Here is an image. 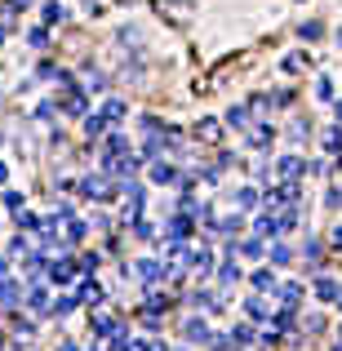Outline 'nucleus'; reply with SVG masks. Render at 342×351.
<instances>
[{
	"mask_svg": "<svg viewBox=\"0 0 342 351\" xmlns=\"http://www.w3.org/2000/svg\"><path fill=\"white\" fill-rule=\"evenodd\" d=\"M27 307H32L36 316H45V311H49V298H45V289H32V293H27Z\"/></svg>",
	"mask_w": 342,
	"mask_h": 351,
	"instance_id": "12",
	"label": "nucleus"
},
{
	"mask_svg": "<svg viewBox=\"0 0 342 351\" xmlns=\"http://www.w3.org/2000/svg\"><path fill=\"white\" fill-rule=\"evenodd\" d=\"M0 302H5V307H18V285L14 280H0Z\"/></svg>",
	"mask_w": 342,
	"mask_h": 351,
	"instance_id": "13",
	"label": "nucleus"
},
{
	"mask_svg": "<svg viewBox=\"0 0 342 351\" xmlns=\"http://www.w3.org/2000/svg\"><path fill=\"white\" fill-rule=\"evenodd\" d=\"M298 293H302L298 285H284V289H280V298H284V302H289V307H293V302H298Z\"/></svg>",
	"mask_w": 342,
	"mask_h": 351,
	"instance_id": "29",
	"label": "nucleus"
},
{
	"mask_svg": "<svg viewBox=\"0 0 342 351\" xmlns=\"http://www.w3.org/2000/svg\"><path fill=\"white\" fill-rule=\"evenodd\" d=\"M0 182H5V165H0Z\"/></svg>",
	"mask_w": 342,
	"mask_h": 351,
	"instance_id": "36",
	"label": "nucleus"
},
{
	"mask_svg": "<svg viewBox=\"0 0 342 351\" xmlns=\"http://www.w3.org/2000/svg\"><path fill=\"white\" fill-rule=\"evenodd\" d=\"M156 18L169 27H191L196 23V0H156Z\"/></svg>",
	"mask_w": 342,
	"mask_h": 351,
	"instance_id": "1",
	"label": "nucleus"
},
{
	"mask_svg": "<svg viewBox=\"0 0 342 351\" xmlns=\"http://www.w3.org/2000/svg\"><path fill=\"white\" fill-rule=\"evenodd\" d=\"M320 36V23H302V40H316Z\"/></svg>",
	"mask_w": 342,
	"mask_h": 351,
	"instance_id": "31",
	"label": "nucleus"
},
{
	"mask_svg": "<svg viewBox=\"0 0 342 351\" xmlns=\"http://www.w3.org/2000/svg\"><path fill=\"white\" fill-rule=\"evenodd\" d=\"M45 40H49V36H45V27H36V32H27V45H32V49H45Z\"/></svg>",
	"mask_w": 342,
	"mask_h": 351,
	"instance_id": "25",
	"label": "nucleus"
},
{
	"mask_svg": "<svg viewBox=\"0 0 342 351\" xmlns=\"http://www.w3.org/2000/svg\"><path fill=\"white\" fill-rule=\"evenodd\" d=\"M254 232H258V236H280V232H284V227H280V218H276V214H271V209H267V214H258V223H254Z\"/></svg>",
	"mask_w": 342,
	"mask_h": 351,
	"instance_id": "4",
	"label": "nucleus"
},
{
	"mask_svg": "<svg viewBox=\"0 0 342 351\" xmlns=\"http://www.w3.org/2000/svg\"><path fill=\"white\" fill-rule=\"evenodd\" d=\"M85 14H89V18H103L107 5H103V0H85Z\"/></svg>",
	"mask_w": 342,
	"mask_h": 351,
	"instance_id": "28",
	"label": "nucleus"
},
{
	"mask_svg": "<svg viewBox=\"0 0 342 351\" xmlns=\"http://www.w3.org/2000/svg\"><path fill=\"white\" fill-rule=\"evenodd\" d=\"M5 271H9V263H5V258H0V280H5Z\"/></svg>",
	"mask_w": 342,
	"mask_h": 351,
	"instance_id": "34",
	"label": "nucleus"
},
{
	"mask_svg": "<svg viewBox=\"0 0 342 351\" xmlns=\"http://www.w3.org/2000/svg\"><path fill=\"white\" fill-rule=\"evenodd\" d=\"M271 138H276L271 125H254V129H249V147H267Z\"/></svg>",
	"mask_w": 342,
	"mask_h": 351,
	"instance_id": "6",
	"label": "nucleus"
},
{
	"mask_svg": "<svg viewBox=\"0 0 342 351\" xmlns=\"http://www.w3.org/2000/svg\"><path fill=\"white\" fill-rule=\"evenodd\" d=\"M245 311H249V316H267V307H262V298H249V302H245Z\"/></svg>",
	"mask_w": 342,
	"mask_h": 351,
	"instance_id": "30",
	"label": "nucleus"
},
{
	"mask_svg": "<svg viewBox=\"0 0 342 351\" xmlns=\"http://www.w3.org/2000/svg\"><path fill=\"white\" fill-rule=\"evenodd\" d=\"M307 169V160L302 156H280V173H284V182H298V173Z\"/></svg>",
	"mask_w": 342,
	"mask_h": 351,
	"instance_id": "3",
	"label": "nucleus"
},
{
	"mask_svg": "<svg viewBox=\"0 0 342 351\" xmlns=\"http://www.w3.org/2000/svg\"><path fill=\"white\" fill-rule=\"evenodd\" d=\"M254 289H276V276L267 271V267H262V271H254Z\"/></svg>",
	"mask_w": 342,
	"mask_h": 351,
	"instance_id": "18",
	"label": "nucleus"
},
{
	"mask_svg": "<svg viewBox=\"0 0 342 351\" xmlns=\"http://www.w3.org/2000/svg\"><path fill=\"white\" fill-rule=\"evenodd\" d=\"M334 112H338V125H342V98H338V107H334Z\"/></svg>",
	"mask_w": 342,
	"mask_h": 351,
	"instance_id": "35",
	"label": "nucleus"
},
{
	"mask_svg": "<svg viewBox=\"0 0 342 351\" xmlns=\"http://www.w3.org/2000/svg\"><path fill=\"white\" fill-rule=\"evenodd\" d=\"M227 125L245 129V125H249V112H245V107H231V112H227Z\"/></svg>",
	"mask_w": 342,
	"mask_h": 351,
	"instance_id": "19",
	"label": "nucleus"
},
{
	"mask_svg": "<svg viewBox=\"0 0 342 351\" xmlns=\"http://www.w3.org/2000/svg\"><path fill=\"white\" fill-rule=\"evenodd\" d=\"M151 182H173V169L169 165H151Z\"/></svg>",
	"mask_w": 342,
	"mask_h": 351,
	"instance_id": "23",
	"label": "nucleus"
},
{
	"mask_svg": "<svg viewBox=\"0 0 342 351\" xmlns=\"http://www.w3.org/2000/svg\"><path fill=\"white\" fill-rule=\"evenodd\" d=\"M71 276H76V267H71V263H49V280L53 285H67Z\"/></svg>",
	"mask_w": 342,
	"mask_h": 351,
	"instance_id": "7",
	"label": "nucleus"
},
{
	"mask_svg": "<svg viewBox=\"0 0 342 351\" xmlns=\"http://www.w3.org/2000/svg\"><path fill=\"white\" fill-rule=\"evenodd\" d=\"M80 302H89V307H98V302H103V285L85 280V285H80Z\"/></svg>",
	"mask_w": 342,
	"mask_h": 351,
	"instance_id": "8",
	"label": "nucleus"
},
{
	"mask_svg": "<svg viewBox=\"0 0 342 351\" xmlns=\"http://www.w3.org/2000/svg\"><path fill=\"white\" fill-rule=\"evenodd\" d=\"M196 138H200V143H218V138H223V125H218L214 116L196 120Z\"/></svg>",
	"mask_w": 342,
	"mask_h": 351,
	"instance_id": "2",
	"label": "nucleus"
},
{
	"mask_svg": "<svg viewBox=\"0 0 342 351\" xmlns=\"http://www.w3.org/2000/svg\"><path fill=\"white\" fill-rule=\"evenodd\" d=\"M338 45H342V27H338Z\"/></svg>",
	"mask_w": 342,
	"mask_h": 351,
	"instance_id": "37",
	"label": "nucleus"
},
{
	"mask_svg": "<svg viewBox=\"0 0 342 351\" xmlns=\"http://www.w3.org/2000/svg\"><path fill=\"white\" fill-rule=\"evenodd\" d=\"M334 245H342V223H338V227H334Z\"/></svg>",
	"mask_w": 342,
	"mask_h": 351,
	"instance_id": "33",
	"label": "nucleus"
},
{
	"mask_svg": "<svg viewBox=\"0 0 342 351\" xmlns=\"http://www.w3.org/2000/svg\"><path fill=\"white\" fill-rule=\"evenodd\" d=\"M134 347H143V351H164L160 343H134Z\"/></svg>",
	"mask_w": 342,
	"mask_h": 351,
	"instance_id": "32",
	"label": "nucleus"
},
{
	"mask_svg": "<svg viewBox=\"0 0 342 351\" xmlns=\"http://www.w3.org/2000/svg\"><path fill=\"white\" fill-rule=\"evenodd\" d=\"M271 263H276V267H284V263H293V254H289V245H276V249H271Z\"/></svg>",
	"mask_w": 342,
	"mask_h": 351,
	"instance_id": "22",
	"label": "nucleus"
},
{
	"mask_svg": "<svg viewBox=\"0 0 342 351\" xmlns=\"http://www.w3.org/2000/svg\"><path fill=\"white\" fill-rule=\"evenodd\" d=\"M236 205H240V209H254V205H258V191H254V187H240V191H236Z\"/></svg>",
	"mask_w": 342,
	"mask_h": 351,
	"instance_id": "15",
	"label": "nucleus"
},
{
	"mask_svg": "<svg viewBox=\"0 0 342 351\" xmlns=\"http://www.w3.org/2000/svg\"><path fill=\"white\" fill-rule=\"evenodd\" d=\"M62 112H67V116H85V112H89L85 94H71V89H67V98H62Z\"/></svg>",
	"mask_w": 342,
	"mask_h": 351,
	"instance_id": "5",
	"label": "nucleus"
},
{
	"mask_svg": "<svg viewBox=\"0 0 342 351\" xmlns=\"http://www.w3.org/2000/svg\"><path fill=\"white\" fill-rule=\"evenodd\" d=\"M307 134H311V125H307V120H293V125H289V138H293V143H302Z\"/></svg>",
	"mask_w": 342,
	"mask_h": 351,
	"instance_id": "20",
	"label": "nucleus"
},
{
	"mask_svg": "<svg viewBox=\"0 0 342 351\" xmlns=\"http://www.w3.org/2000/svg\"><path fill=\"white\" fill-rule=\"evenodd\" d=\"M103 89H107V76H103V71H94V76L85 80V94H103Z\"/></svg>",
	"mask_w": 342,
	"mask_h": 351,
	"instance_id": "17",
	"label": "nucleus"
},
{
	"mask_svg": "<svg viewBox=\"0 0 342 351\" xmlns=\"http://www.w3.org/2000/svg\"><path fill=\"white\" fill-rule=\"evenodd\" d=\"M187 343H209V325L205 320H187Z\"/></svg>",
	"mask_w": 342,
	"mask_h": 351,
	"instance_id": "11",
	"label": "nucleus"
},
{
	"mask_svg": "<svg viewBox=\"0 0 342 351\" xmlns=\"http://www.w3.org/2000/svg\"><path fill=\"white\" fill-rule=\"evenodd\" d=\"M307 67V53H289V58H284V71H302Z\"/></svg>",
	"mask_w": 342,
	"mask_h": 351,
	"instance_id": "26",
	"label": "nucleus"
},
{
	"mask_svg": "<svg viewBox=\"0 0 342 351\" xmlns=\"http://www.w3.org/2000/svg\"><path fill=\"white\" fill-rule=\"evenodd\" d=\"M98 116H103L107 125H120V120H125V103H120V98H112V103H107V107H103Z\"/></svg>",
	"mask_w": 342,
	"mask_h": 351,
	"instance_id": "10",
	"label": "nucleus"
},
{
	"mask_svg": "<svg viewBox=\"0 0 342 351\" xmlns=\"http://www.w3.org/2000/svg\"><path fill=\"white\" fill-rule=\"evenodd\" d=\"M14 223L23 227V232H40V218H36V214H23V209L14 214Z\"/></svg>",
	"mask_w": 342,
	"mask_h": 351,
	"instance_id": "14",
	"label": "nucleus"
},
{
	"mask_svg": "<svg viewBox=\"0 0 342 351\" xmlns=\"http://www.w3.org/2000/svg\"><path fill=\"white\" fill-rule=\"evenodd\" d=\"M138 276H143V280H156V276H160V263H138Z\"/></svg>",
	"mask_w": 342,
	"mask_h": 351,
	"instance_id": "27",
	"label": "nucleus"
},
{
	"mask_svg": "<svg viewBox=\"0 0 342 351\" xmlns=\"http://www.w3.org/2000/svg\"><path fill=\"white\" fill-rule=\"evenodd\" d=\"M338 351H342V347H338Z\"/></svg>",
	"mask_w": 342,
	"mask_h": 351,
	"instance_id": "38",
	"label": "nucleus"
},
{
	"mask_svg": "<svg viewBox=\"0 0 342 351\" xmlns=\"http://www.w3.org/2000/svg\"><path fill=\"white\" fill-rule=\"evenodd\" d=\"M218 280H223V285L240 280V267H236V263H223V271H218Z\"/></svg>",
	"mask_w": 342,
	"mask_h": 351,
	"instance_id": "24",
	"label": "nucleus"
},
{
	"mask_svg": "<svg viewBox=\"0 0 342 351\" xmlns=\"http://www.w3.org/2000/svg\"><path fill=\"white\" fill-rule=\"evenodd\" d=\"M62 18H67V9H62L58 0H49V5H45V23H62Z\"/></svg>",
	"mask_w": 342,
	"mask_h": 351,
	"instance_id": "16",
	"label": "nucleus"
},
{
	"mask_svg": "<svg viewBox=\"0 0 342 351\" xmlns=\"http://www.w3.org/2000/svg\"><path fill=\"white\" fill-rule=\"evenodd\" d=\"M103 129H107V120H103V116H89V120H85V134H89V138H98Z\"/></svg>",
	"mask_w": 342,
	"mask_h": 351,
	"instance_id": "21",
	"label": "nucleus"
},
{
	"mask_svg": "<svg viewBox=\"0 0 342 351\" xmlns=\"http://www.w3.org/2000/svg\"><path fill=\"white\" fill-rule=\"evenodd\" d=\"M338 280H329V276H325V280H316V298H325V302H338Z\"/></svg>",
	"mask_w": 342,
	"mask_h": 351,
	"instance_id": "9",
	"label": "nucleus"
}]
</instances>
